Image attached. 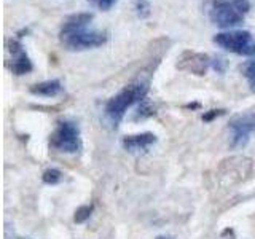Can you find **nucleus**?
Instances as JSON below:
<instances>
[{
	"label": "nucleus",
	"mask_w": 255,
	"mask_h": 239,
	"mask_svg": "<svg viewBox=\"0 0 255 239\" xmlns=\"http://www.w3.org/2000/svg\"><path fill=\"white\" fill-rule=\"evenodd\" d=\"M91 21L93 14L90 13H78L70 16L59 32V40L64 48L70 51H82L106 43L107 35L91 27Z\"/></svg>",
	"instance_id": "f257e3e1"
},
{
	"label": "nucleus",
	"mask_w": 255,
	"mask_h": 239,
	"mask_svg": "<svg viewBox=\"0 0 255 239\" xmlns=\"http://www.w3.org/2000/svg\"><path fill=\"white\" fill-rule=\"evenodd\" d=\"M249 8V0H211L207 3V14L217 27L230 29L244 21Z\"/></svg>",
	"instance_id": "f03ea898"
},
{
	"label": "nucleus",
	"mask_w": 255,
	"mask_h": 239,
	"mask_svg": "<svg viewBox=\"0 0 255 239\" xmlns=\"http://www.w3.org/2000/svg\"><path fill=\"white\" fill-rule=\"evenodd\" d=\"M148 91V85L145 82H135L125 86L118 94L112 98L106 106V115L110 120L112 124H118L125 117L126 110L135 102H140L145 99V94Z\"/></svg>",
	"instance_id": "7ed1b4c3"
},
{
	"label": "nucleus",
	"mask_w": 255,
	"mask_h": 239,
	"mask_svg": "<svg viewBox=\"0 0 255 239\" xmlns=\"http://www.w3.org/2000/svg\"><path fill=\"white\" fill-rule=\"evenodd\" d=\"M214 42L230 53L239 56H255V38L247 30L220 32L214 37Z\"/></svg>",
	"instance_id": "20e7f679"
},
{
	"label": "nucleus",
	"mask_w": 255,
	"mask_h": 239,
	"mask_svg": "<svg viewBox=\"0 0 255 239\" xmlns=\"http://www.w3.org/2000/svg\"><path fill=\"white\" fill-rule=\"evenodd\" d=\"M51 147L66 153H75L80 150V131L75 123L62 121L51 134Z\"/></svg>",
	"instance_id": "39448f33"
},
{
	"label": "nucleus",
	"mask_w": 255,
	"mask_h": 239,
	"mask_svg": "<svg viewBox=\"0 0 255 239\" xmlns=\"http://www.w3.org/2000/svg\"><path fill=\"white\" fill-rule=\"evenodd\" d=\"M231 129V145L235 148L244 147L249 142L251 135L255 132V114H241L236 115L230 121Z\"/></svg>",
	"instance_id": "423d86ee"
},
{
	"label": "nucleus",
	"mask_w": 255,
	"mask_h": 239,
	"mask_svg": "<svg viewBox=\"0 0 255 239\" xmlns=\"http://www.w3.org/2000/svg\"><path fill=\"white\" fill-rule=\"evenodd\" d=\"M6 50L11 54L10 69L14 75H24V74H27V72L32 70V62L29 59L26 50H24L22 45L18 42V40H10L6 45Z\"/></svg>",
	"instance_id": "0eeeda50"
},
{
	"label": "nucleus",
	"mask_w": 255,
	"mask_h": 239,
	"mask_svg": "<svg viewBox=\"0 0 255 239\" xmlns=\"http://www.w3.org/2000/svg\"><path fill=\"white\" fill-rule=\"evenodd\" d=\"M155 140H156L155 134L143 132V134H135V135H126L123 139V145L129 151H137V150H145Z\"/></svg>",
	"instance_id": "6e6552de"
},
{
	"label": "nucleus",
	"mask_w": 255,
	"mask_h": 239,
	"mask_svg": "<svg viewBox=\"0 0 255 239\" xmlns=\"http://www.w3.org/2000/svg\"><path fill=\"white\" fill-rule=\"evenodd\" d=\"M62 90L59 80H48V82L37 83L30 88V91L38 96H45V98H53V96L59 94Z\"/></svg>",
	"instance_id": "1a4fd4ad"
},
{
	"label": "nucleus",
	"mask_w": 255,
	"mask_h": 239,
	"mask_svg": "<svg viewBox=\"0 0 255 239\" xmlns=\"http://www.w3.org/2000/svg\"><path fill=\"white\" fill-rule=\"evenodd\" d=\"M244 77L247 78V82H249L251 88L255 91V59H251L247 61L244 66L241 67Z\"/></svg>",
	"instance_id": "9d476101"
},
{
	"label": "nucleus",
	"mask_w": 255,
	"mask_h": 239,
	"mask_svg": "<svg viewBox=\"0 0 255 239\" xmlns=\"http://www.w3.org/2000/svg\"><path fill=\"white\" fill-rule=\"evenodd\" d=\"M134 10H135V13H137V16H140V18H147V16L150 14V3L147 2V0H135Z\"/></svg>",
	"instance_id": "9b49d317"
},
{
	"label": "nucleus",
	"mask_w": 255,
	"mask_h": 239,
	"mask_svg": "<svg viewBox=\"0 0 255 239\" xmlns=\"http://www.w3.org/2000/svg\"><path fill=\"white\" fill-rule=\"evenodd\" d=\"M62 179V174L58 169H48L43 172V182L45 183H50V185H54Z\"/></svg>",
	"instance_id": "f8f14e48"
},
{
	"label": "nucleus",
	"mask_w": 255,
	"mask_h": 239,
	"mask_svg": "<svg viewBox=\"0 0 255 239\" xmlns=\"http://www.w3.org/2000/svg\"><path fill=\"white\" fill-rule=\"evenodd\" d=\"M91 211H93V207H91V206H83V207H80V209L75 212V222H77V223H82V222H85L86 219H90Z\"/></svg>",
	"instance_id": "ddd939ff"
},
{
	"label": "nucleus",
	"mask_w": 255,
	"mask_h": 239,
	"mask_svg": "<svg viewBox=\"0 0 255 239\" xmlns=\"http://www.w3.org/2000/svg\"><path fill=\"white\" fill-rule=\"evenodd\" d=\"M88 2H91L94 6H98L102 11H109L110 8L118 2V0H88Z\"/></svg>",
	"instance_id": "4468645a"
},
{
	"label": "nucleus",
	"mask_w": 255,
	"mask_h": 239,
	"mask_svg": "<svg viewBox=\"0 0 255 239\" xmlns=\"http://www.w3.org/2000/svg\"><path fill=\"white\" fill-rule=\"evenodd\" d=\"M222 114V112H215V110H212V114H209V115H204L203 117V120H206V121H207V120H211L212 117H215V115H220Z\"/></svg>",
	"instance_id": "2eb2a0df"
},
{
	"label": "nucleus",
	"mask_w": 255,
	"mask_h": 239,
	"mask_svg": "<svg viewBox=\"0 0 255 239\" xmlns=\"http://www.w3.org/2000/svg\"><path fill=\"white\" fill-rule=\"evenodd\" d=\"M19 239H29V238H19Z\"/></svg>",
	"instance_id": "dca6fc26"
},
{
	"label": "nucleus",
	"mask_w": 255,
	"mask_h": 239,
	"mask_svg": "<svg viewBox=\"0 0 255 239\" xmlns=\"http://www.w3.org/2000/svg\"><path fill=\"white\" fill-rule=\"evenodd\" d=\"M161 239H164V238H161Z\"/></svg>",
	"instance_id": "f3484780"
}]
</instances>
